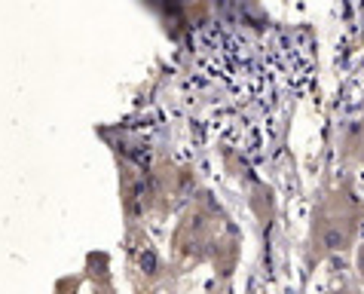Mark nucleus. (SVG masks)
I'll list each match as a JSON object with an SVG mask.
<instances>
[{"mask_svg":"<svg viewBox=\"0 0 364 294\" xmlns=\"http://www.w3.org/2000/svg\"><path fill=\"white\" fill-rule=\"evenodd\" d=\"M138 267H141L144 276H159V255H156L154 248H144L138 255Z\"/></svg>","mask_w":364,"mask_h":294,"instance_id":"1","label":"nucleus"},{"mask_svg":"<svg viewBox=\"0 0 364 294\" xmlns=\"http://www.w3.org/2000/svg\"><path fill=\"white\" fill-rule=\"evenodd\" d=\"M343 242H346V233L340 227H328L325 230V246L328 248H343Z\"/></svg>","mask_w":364,"mask_h":294,"instance_id":"2","label":"nucleus"}]
</instances>
